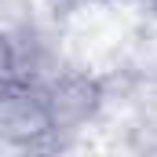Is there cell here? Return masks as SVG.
Listing matches in <instances>:
<instances>
[{
	"mask_svg": "<svg viewBox=\"0 0 157 157\" xmlns=\"http://www.w3.org/2000/svg\"><path fill=\"white\" fill-rule=\"evenodd\" d=\"M48 113L55 150H73V146H91V132L102 121L106 110V80L95 70H84L77 62H66L59 73L33 88Z\"/></svg>",
	"mask_w": 157,
	"mask_h": 157,
	"instance_id": "1",
	"label": "cell"
},
{
	"mask_svg": "<svg viewBox=\"0 0 157 157\" xmlns=\"http://www.w3.org/2000/svg\"><path fill=\"white\" fill-rule=\"evenodd\" d=\"M0 150H55V135L37 91L15 84L0 91Z\"/></svg>",
	"mask_w": 157,
	"mask_h": 157,
	"instance_id": "2",
	"label": "cell"
},
{
	"mask_svg": "<svg viewBox=\"0 0 157 157\" xmlns=\"http://www.w3.org/2000/svg\"><path fill=\"white\" fill-rule=\"evenodd\" d=\"M18 84V70H15V51H11V40L0 33V91L15 88Z\"/></svg>",
	"mask_w": 157,
	"mask_h": 157,
	"instance_id": "3",
	"label": "cell"
},
{
	"mask_svg": "<svg viewBox=\"0 0 157 157\" xmlns=\"http://www.w3.org/2000/svg\"><path fill=\"white\" fill-rule=\"evenodd\" d=\"M48 4H51L55 11H62V15H66V11H77V7H88V4H99V0H48Z\"/></svg>",
	"mask_w": 157,
	"mask_h": 157,
	"instance_id": "4",
	"label": "cell"
},
{
	"mask_svg": "<svg viewBox=\"0 0 157 157\" xmlns=\"http://www.w3.org/2000/svg\"><path fill=\"white\" fill-rule=\"evenodd\" d=\"M139 11H146V15H157V0H132Z\"/></svg>",
	"mask_w": 157,
	"mask_h": 157,
	"instance_id": "5",
	"label": "cell"
}]
</instances>
